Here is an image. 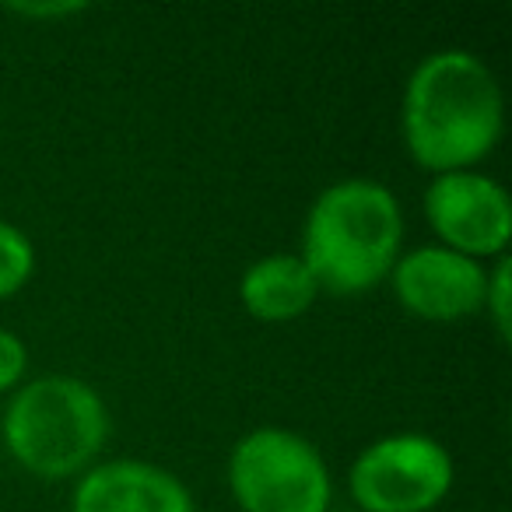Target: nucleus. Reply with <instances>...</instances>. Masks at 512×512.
I'll return each mask as SVG.
<instances>
[{
  "instance_id": "nucleus-6",
  "label": "nucleus",
  "mask_w": 512,
  "mask_h": 512,
  "mask_svg": "<svg viewBox=\"0 0 512 512\" xmlns=\"http://www.w3.org/2000/svg\"><path fill=\"white\" fill-rule=\"evenodd\" d=\"M428 228L439 246L470 260H498L512 239V204L498 179L477 169L432 176L421 200Z\"/></svg>"
},
{
  "instance_id": "nucleus-8",
  "label": "nucleus",
  "mask_w": 512,
  "mask_h": 512,
  "mask_svg": "<svg viewBox=\"0 0 512 512\" xmlns=\"http://www.w3.org/2000/svg\"><path fill=\"white\" fill-rule=\"evenodd\" d=\"M71 512H197L190 488L148 460L92 463L74 481Z\"/></svg>"
},
{
  "instance_id": "nucleus-4",
  "label": "nucleus",
  "mask_w": 512,
  "mask_h": 512,
  "mask_svg": "<svg viewBox=\"0 0 512 512\" xmlns=\"http://www.w3.org/2000/svg\"><path fill=\"white\" fill-rule=\"evenodd\" d=\"M228 491L242 512H330L334 477L320 446L299 432L264 425L228 453Z\"/></svg>"
},
{
  "instance_id": "nucleus-10",
  "label": "nucleus",
  "mask_w": 512,
  "mask_h": 512,
  "mask_svg": "<svg viewBox=\"0 0 512 512\" xmlns=\"http://www.w3.org/2000/svg\"><path fill=\"white\" fill-rule=\"evenodd\" d=\"M36 274V242L29 232L0 218V302L15 299Z\"/></svg>"
},
{
  "instance_id": "nucleus-13",
  "label": "nucleus",
  "mask_w": 512,
  "mask_h": 512,
  "mask_svg": "<svg viewBox=\"0 0 512 512\" xmlns=\"http://www.w3.org/2000/svg\"><path fill=\"white\" fill-rule=\"evenodd\" d=\"M4 11L18 18H32V22H50V18H71L88 11V4H78V0H57V4H8Z\"/></svg>"
},
{
  "instance_id": "nucleus-12",
  "label": "nucleus",
  "mask_w": 512,
  "mask_h": 512,
  "mask_svg": "<svg viewBox=\"0 0 512 512\" xmlns=\"http://www.w3.org/2000/svg\"><path fill=\"white\" fill-rule=\"evenodd\" d=\"M29 372V348L15 330L0 327V393H15Z\"/></svg>"
},
{
  "instance_id": "nucleus-7",
  "label": "nucleus",
  "mask_w": 512,
  "mask_h": 512,
  "mask_svg": "<svg viewBox=\"0 0 512 512\" xmlns=\"http://www.w3.org/2000/svg\"><path fill=\"white\" fill-rule=\"evenodd\" d=\"M386 281H390L400 309L414 320L460 323L481 313L484 288H488V264L435 242V246L400 253Z\"/></svg>"
},
{
  "instance_id": "nucleus-1",
  "label": "nucleus",
  "mask_w": 512,
  "mask_h": 512,
  "mask_svg": "<svg viewBox=\"0 0 512 512\" xmlns=\"http://www.w3.org/2000/svg\"><path fill=\"white\" fill-rule=\"evenodd\" d=\"M400 134L418 169L467 172L505 134V95L495 71L470 50H435L418 60L400 99Z\"/></svg>"
},
{
  "instance_id": "nucleus-11",
  "label": "nucleus",
  "mask_w": 512,
  "mask_h": 512,
  "mask_svg": "<svg viewBox=\"0 0 512 512\" xmlns=\"http://www.w3.org/2000/svg\"><path fill=\"white\" fill-rule=\"evenodd\" d=\"M481 313L491 320L498 341L509 344V334H512V264H509V256H498L495 264L488 267V288H484Z\"/></svg>"
},
{
  "instance_id": "nucleus-3",
  "label": "nucleus",
  "mask_w": 512,
  "mask_h": 512,
  "mask_svg": "<svg viewBox=\"0 0 512 512\" xmlns=\"http://www.w3.org/2000/svg\"><path fill=\"white\" fill-rule=\"evenodd\" d=\"M4 446L39 481L81 477L106 449L113 418L92 383L78 376H36L22 383L4 411Z\"/></svg>"
},
{
  "instance_id": "nucleus-9",
  "label": "nucleus",
  "mask_w": 512,
  "mask_h": 512,
  "mask_svg": "<svg viewBox=\"0 0 512 512\" xmlns=\"http://www.w3.org/2000/svg\"><path fill=\"white\" fill-rule=\"evenodd\" d=\"M320 285L299 253L260 256L242 271L239 302L260 323H292L313 309Z\"/></svg>"
},
{
  "instance_id": "nucleus-5",
  "label": "nucleus",
  "mask_w": 512,
  "mask_h": 512,
  "mask_svg": "<svg viewBox=\"0 0 512 512\" xmlns=\"http://www.w3.org/2000/svg\"><path fill=\"white\" fill-rule=\"evenodd\" d=\"M456 484L453 453L425 432H393L369 442L348 470L358 512H432Z\"/></svg>"
},
{
  "instance_id": "nucleus-2",
  "label": "nucleus",
  "mask_w": 512,
  "mask_h": 512,
  "mask_svg": "<svg viewBox=\"0 0 512 512\" xmlns=\"http://www.w3.org/2000/svg\"><path fill=\"white\" fill-rule=\"evenodd\" d=\"M404 253V211L379 179H341L316 193L302 225V260L320 292L365 295L386 285Z\"/></svg>"
}]
</instances>
